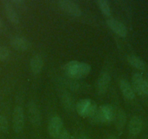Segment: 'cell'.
Instances as JSON below:
<instances>
[{"label": "cell", "instance_id": "1", "mask_svg": "<svg viewBox=\"0 0 148 139\" xmlns=\"http://www.w3.org/2000/svg\"><path fill=\"white\" fill-rule=\"evenodd\" d=\"M63 70L68 77L77 79L88 76L91 71V66L86 62L72 60L64 65Z\"/></svg>", "mask_w": 148, "mask_h": 139}, {"label": "cell", "instance_id": "20", "mask_svg": "<svg viewBox=\"0 0 148 139\" xmlns=\"http://www.w3.org/2000/svg\"><path fill=\"white\" fill-rule=\"evenodd\" d=\"M10 2L12 4V5H13L15 9L17 8V9L22 11L26 10V4L23 0H12V1H10Z\"/></svg>", "mask_w": 148, "mask_h": 139}, {"label": "cell", "instance_id": "22", "mask_svg": "<svg viewBox=\"0 0 148 139\" xmlns=\"http://www.w3.org/2000/svg\"><path fill=\"white\" fill-rule=\"evenodd\" d=\"M62 100L63 102V105L68 110H71L73 107L72 99L70 97L69 95H63L62 97Z\"/></svg>", "mask_w": 148, "mask_h": 139}, {"label": "cell", "instance_id": "19", "mask_svg": "<svg viewBox=\"0 0 148 139\" xmlns=\"http://www.w3.org/2000/svg\"><path fill=\"white\" fill-rule=\"evenodd\" d=\"M9 130V122L3 115H0V132L6 133Z\"/></svg>", "mask_w": 148, "mask_h": 139}, {"label": "cell", "instance_id": "17", "mask_svg": "<svg viewBox=\"0 0 148 139\" xmlns=\"http://www.w3.org/2000/svg\"><path fill=\"white\" fill-rule=\"evenodd\" d=\"M127 61L129 63V65H132L134 68L141 70H144L146 67V64L145 62L141 59L140 57L135 55H129L127 57Z\"/></svg>", "mask_w": 148, "mask_h": 139}, {"label": "cell", "instance_id": "6", "mask_svg": "<svg viewBox=\"0 0 148 139\" xmlns=\"http://www.w3.org/2000/svg\"><path fill=\"white\" fill-rule=\"evenodd\" d=\"M28 116L31 124L35 126H38L41 124L42 122V116H41L40 110L36 104L31 101L28 104Z\"/></svg>", "mask_w": 148, "mask_h": 139}, {"label": "cell", "instance_id": "12", "mask_svg": "<svg viewBox=\"0 0 148 139\" xmlns=\"http://www.w3.org/2000/svg\"><path fill=\"white\" fill-rule=\"evenodd\" d=\"M143 123L142 120L139 116H134L131 118L130 121L129 123V132L132 136H136L140 133L142 131Z\"/></svg>", "mask_w": 148, "mask_h": 139}, {"label": "cell", "instance_id": "26", "mask_svg": "<svg viewBox=\"0 0 148 139\" xmlns=\"http://www.w3.org/2000/svg\"><path fill=\"white\" fill-rule=\"evenodd\" d=\"M108 139H117L115 136H110L108 138Z\"/></svg>", "mask_w": 148, "mask_h": 139}, {"label": "cell", "instance_id": "5", "mask_svg": "<svg viewBox=\"0 0 148 139\" xmlns=\"http://www.w3.org/2000/svg\"><path fill=\"white\" fill-rule=\"evenodd\" d=\"M59 7L68 15L73 17H80L82 15V11L76 2L71 0H60L58 2Z\"/></svg>", "mask_w": 148, "mask_h": 139}, {"label": "cell", "instance_id": "24", "mask_svg": "<svg viewBox=\"0 0 148 139\" xmlns=\"http://www.w3.org/2000/svg\"><path fill=\"white\" fill-rule=\"evenodd\" d=\"M142 95H148V79L144 78L142 88Z\"/></svg>", "mask_w": 148, "mask_h": 139}, {"label": "cell", "instance_id": "23", "mask_svg": "<svg viewBox=\"0 0 148 139\" xmlns=\"http://www.w3.org/2000/svg\"><path fill=\"white\" fill-rule=\"evenodd\" d=\"M56 139H71V133L65 129H62Z\"/></svg>", "mask_w": 148, "mask_h": 139}, {"label": "cell", "instance_id": "10", "mask_svg": "<svg viewBox=\"0 0 148 139\" xmlns=\"http://www.w3.org/2000/svg\"><path fill=\"white\" fill-rule=\"evenodd\" d=\"M4 10H5V15H6L7 18L9 20L10 22H12V24H15V25L19 23V15L17 12L16 9L14 7L10 1H6L4 3Z\"/></svg>", "mask_w": 148, "mask_h": 139}, {"label": "cell", "instance_id": "25", "mask_svg": "<svg viewBox=\"0 0 148 139\" xmlns=\"http://www.w3.org/2000/svg\"><path fill=\"white\" fill-rule=\"evenodd\" d=\"M77 139H90V138H89L88 136H80V137L78 138Z\"/></svg>", "mask_w": 148, "mask_h": 139}, {"label": "cell", "instance_id": "2", "mask_svg": "<svg viewBox=\"0 0 148 139\" xmlns=\"http://www.w3.org/2000/svg\"><path fill=\"white\" fill-rule=\"evenodd\" d=\"M116 116L114 108L110 104L100 106L95 113L89 117V121L92 124H102L113 122Z\"/></svg>", "mask_w": 148, "mask_h": 139}, {"label": "cell", "instance_id": "14", "mask_svg": "<svg viewBox=\"0 0 148 139\" xmlns=\"http://www.w3.org/2000/svg\"><path fill=\"white\" fill-rule=\"evenodd\" d=\"M44 67V59L40 55H36L30 61V69L34 74H39Z\"/></svg>", "mask_w": 148, "mask_h": 139}, {"label": "cell", "instance_id": "16", "mask_svg": "<svg viewBox=\"0 0 148 139\" xmlns=\"http://www.w3.org/2000/svg\"><path fill=\"white\" fill-rule=\"evenodd\" d=\"M144 81V78L142 74L139 73H134L132 78V86L135 93L139 95H142V88Z\"/></svg>", "mask_w": 148, "mask_h": 139}, {"label": "cell", "instance_id": "4", "mask_svg": "<svg viewBox=\"0 0 148 139\" xmlns=\"http://www.w3.org/2000/svg\"><path fill=\"white\" fill-rule=\"evenodd\" d=\"M25 125V114L21 106L15 107L12 113V128L16 133H21Z\"/></svg>", "mask_w": 148, "mask_h": 139}, {"label": "cell", "instance_id": "3", "mask_svg": "<svg viewBox=\"0 0 148 139\" xmlns=\"http://www.w3.org/2000/svg\"><path fill=\"white\" fill-rule=\"evenodd\" d=\"M98 107L94 101L89 99H84L76 104V111L82 117H90L97 110Z\"/></svg>", "mask_w": 148, "mask_h": 139}, {"label": "cell", "instance_id": "7", "mask_svg": "<svg viewBox=\"0 0 148 139\" xmlns=\"http://www.w3.org/2000/svg\"><path fill=\"white\" fill-rule=\"evenodd\" d=\"M62 129H63V123L60 117L58 116H55L50 119L48 124V133L51 137L56 139Z\"/></svg>", "mask_w": 148, "mask_h": 139}, {"label": "cell", "instance_id": "13", "mask_svg": "<svg viewBox=\"0 0 148 139\" xmlns=\"http://www.w3.org/2000/svg\"><path fill=\"white\" fill-rule=\"evenodd\" d=\"M119 87L123 96L128 100H133L135 98V92L132 84L126 79H121L119 82Z\"/></svg>", "mask_w": 148, "mask_h": 139}, {"label": "cell", "instance_id": "8", "mask_svg": "<svg viewBox=\"0 0 148 139\" xmlns=\"http://www.w3.org/2000/svg\"><path fill=\"white\" fill-rule=\"evenodd\" d=\"M106 23L108 26L110 28L111 31L117 34L120 37L124 38L127 36V28L120 21L113 19V18H110V19L107 20Z\"/></svg>", "mask_w": 148, "mask_h": 139}, {"label": "cell", "instance_id": "27", "mask_svg": "<svg viewBox=\"0 0 148 139\" xmlns=\"http://www.w3.org/2000/svg\"><path fill=\"white\" fill-rule=\"evenodd\" d=\"M2 25H3V22H2V19H1V18H0V28H2Z\"/></svg>", "mask_w": 148, "mask_h": 139}, {"label": "cell", "instance_id": "21", "mask_svg": "<svg viewBox=\"0 0 148 139\" xmlns=\"http://www.w3.org/2000/svg\"><path fill=\"white\" fill-rule=\"evenodd\" d=\"M10 50L5 46H0V61L6 60L10 57Z\"/></svg>", "mask_w": 148, "mask_h": 139}, {"label": "cell", "instance_id": "15", "mask_svg": "<svg viewBox=\"0 0 148 139\" xmlns=\"http://www.w3.org/2000/svg\"><path fill=\"white\" fill-rule=\"evenodd\" d=\"M126 114L124 110L122 109H119L116 112V116H115V125H116V130L121 133L124 129L125 125L126 123Z\"/></svg>", "mask_w": 148, "mask_h": 139}, {"label": "cell", "instance_id": "11", "mask_svg": "<svg viewBox=\"0 0 148 139\" xmlns=\"http://www.w3.org/2000/svg\"><path fill=\"white\" fill-rule=\"evenodd\" d=\"M10 45L18 51H26L31 48V44L29 40L22 36H15L10 40Z\"/></svg>", "mask_w": 148, "mask_h": 139}, {"label": "cell", "instance_id": "18", "mask_svg": "<svg viewBox=\"0 0 148 139\" xmlns=\"http://www.w3.org/2000/svg\"><path fill=\"white\" fill-rule=\"evenodd\" d=\"M97 5L99 7V10L104 15L107 17H110L111 15V9L110 4L108 1L105 0H98L97 2Z\"/></svg>", "mask_w": 148, "mask_h": 139}, {"label": "cell", "instance_id": "9", "mask_svg": "<svg viewBox=\"0 0 148 139\" xmlns=\"http://www.w3.org/2000/svg\"><path fill=\"white\" fill-rule=\"evenodd\" d=\"M110 83V76L107 72H103L99 75L97 81L96 89L99 95H104L108 91Z\"/></svg>", "mask_w": 148, "mask_h": 139}]
</instances>
